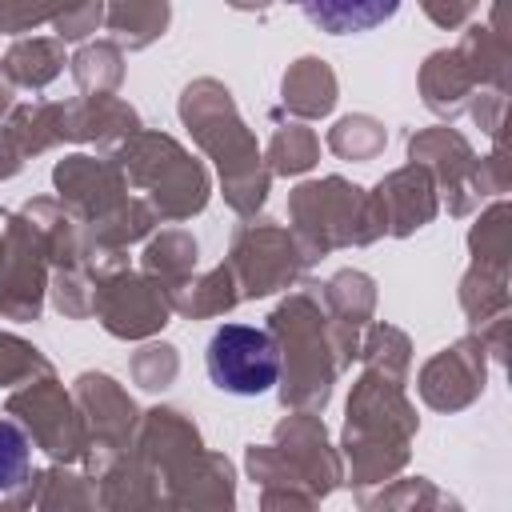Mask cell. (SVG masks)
I'll list each match as a JSON object with an SVG mask.
<instances>
[{
  "label": "cell",
  "mask_w": 512,
  "mask_h": 512,
  "mask_svg": "<svg viewBox=\"0 0 512 512\" xmlns=\"http://www.w3.org/2000/svg\"><path fill=\"white\" fill-rule=\"evenodd\" d=\"M28 436L20 424L0 420V492H12L28 476Z\"/></svg>",
  "instance_id": "3"
},
{
  "label": "cell",
  "mask_w": 512,
  "mask_h": 512,
  "mask_svg": "<svg viewBox=\"0 0 512 512\" xmlns=\"http://www.w3.org/2000/svg\"><path fill=\"white\" fill-rule=\"evenodd\" d=\"M208 380L228 396H264L280 380V348L272 332L252 324H224L204 348Z\"/></svg>",
  "instance_id": "1"
},
{
  "label": "cell",
  "mask_w": 512,
  "mask_h": 512,
  "mask_svg": "<svg viewBox=\"0 0 512 512\" xmlns=\"http://www.w3.org/2000/svg\"><path fill=\"white\" fill-rule=\"evenodd\" d=\"M296 4L320 32H332V36L368 32L392 20L400 8V0H296Z\"/></svg>",
  "instance_id": "2"
}]
</instances>
